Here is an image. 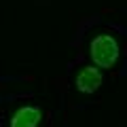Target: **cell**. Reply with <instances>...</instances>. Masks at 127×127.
I'll use <instances>...</instances> for the list:
<instances>
[{
    "instance_id": "2",
    "label": "cell",
    "mask_w": 127,
    "mask_h": 127,
    "mask_svg": "<svg viewBox=\"0 0 127 127\" xmlns=\"http://www.w3.org/2000/svg\"><path fill=\"white\" fill-rule=\"evenodd\" d=\"M102 81H104V76H102V72L97 68L85 66V68L76 74V89L81 91V93H93V91L100 89Z\"/></svg>"
},
{
    "instance_id": "3",
    "label": "cell",
    "mask_w": 127,
    "mask_h": 127,
    "mask_svg": "<svg viewBox=\"0 0 127 127\" xmlns=\"http://www.w3.org/2000/svg\"><path fill=\"white\" fill-rule=\"evenodd\" d=\"M42 112L38 106H21L11 119V127H38Z\"/></svg>"
},
{
    "instance_id": "1",
    "label": "cell",
    "mask_w": 127,
    "mask_h": 127,
    "mask_svg": "<svg viewBox=\"0 0 127 127\" xmlns=\"http://www.w3.org/2000/svg\"><path fill=\"white\" fill-rule=\"evenodd\" d=\"M89 55H91V62L95 66L112 68L117 64L119 55H121V49H119V42L110 34H97L89 45Z\"/></svg>"
}]
</instances>
